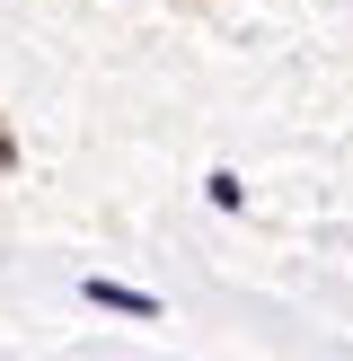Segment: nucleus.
Instances as JSON below:
<instances>
[{"mask_svg": "<svg viewBox=\"0 0 353 361\" xmlns=\"http://www.w3.org/2000/svg\"><path fill=\"white\" fill-rule=\"evenodd\" d=\"M80 291L97 300V309H115V317H141V326H159V317H168V300H159V291H133V282H106V274H88Z\"/></svg>", "mask_w": 353, "mask_h": 361, "instance_id": "nucleus-1", "label": "nucleus"}, {"mask_svg": "<svg viewBox=\"0 0 353 361\" xmlns=\"http://www.w3.org/2000/svg\"><path fill=\"white\" fill-rule=\"evenodd\" d=\"M203 194H212V212H239V203H247V185H239L229 168H212V176H203Z\"/></svg>", "mask_w": 353, "mask_h": 361, "instance_id": "nucleus-2", "label": "nucleus"}]
</instances>
